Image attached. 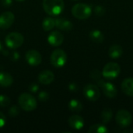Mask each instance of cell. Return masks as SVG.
<instances>
[{
	"label": "cell",
	"mask_w": 133,
	"mask_h": 133,
	"mask_svg": "<svg viewBox=\"0 0 133 133\" xmlns=\"http://www.w3.org/2000/svg\"><path fill=\"white\" fill-rule=\"evenodd\" d=\"M65 8L63 0H43V9L51 16L60 15Z\"/></svg>",
	"instance_id": "6da1fadb"
},
{
	"label": "cell",
	"mask_w": 133,
	"mask_h": 133,
	"mask_svg": "<svg viewBox=\"0 0 133 133\" xmlns=\"http://www.w3.org/2000/svg\"><path fill=\"white\" fill-rule=\"evenodd\" d=\"M18 103L19 108L26 111H32L37 107V101L36 98L28 93L21 94L19 96Z\"/></svg>",
	"instance_id": "7a4b0ae2"
},
{
	"label": "cell",
	"mask_w": 133,
	"mask_h": 133,
	"mask_svg": "<svg viewBox=\"0 0 133 133\" xmlns=\"http://www.w3.org/2000/svg\"><path fill=\"white\" fill-rule=\"evenodd\" d=\"M72 13L74 17L79 19H87L92 13L91 7L85 3H77L72 8Z\"/></svg>",
	"instance_id": "3957f363"
},
{
	"label": "cell",
	"mask_w": 133,
	"mask_h": 133,
	"mask_svg": "<svg viewBox=\"0 0 133 133\" xmlns=\"http://www.w3.org/2000/svg\"><path fill=\"white\" fill-rule=\"evenodd\" d=\"M24 41L23 36L18 32H12L6 35L5 42L8 48L11 49H16L22 46Z\"/></svg>",
	"instance_id": "277c9868"
},
{
	"label": "cell",
	"mask_w": 133,
	"mask_h": 133,
	"mask_svg": "<svg viewBox=\"0 0 133 133\" xmlns=\"http://www.w3.org/2000/svg\"><path fill=\"white\" fill-rule=\"evenodd\" d=\"M67 62V54L62 49L55 50L50 57L51 64L56 68L63 67Z\"/></svg>",
	"instance_id": "5b68a950"
},
{
	"label": "cell",
	"mask_w": 133,
	"mask_h": 133,
	"mask_svg": "<svg viewBox=\"0 0 133 133\" xmlns=\"http://www.w3.org/2000/svg\"><path fill=\"white\" fill-rule=\"evenodd\" d=\"M121 72V67L116 62L107 63L102 71V76L107 79H116Z\"/></svg>",
	"instance_id": "8992f818"
},
{
	"label": "cell",
	"mask_w": 133,
	"mask_h": 133,
	"mask_svg": "<svg viewBox=\"0 0 133 133\" xmlns=\"http://www.w3.org/2000/svg\"><path fill=\"white\" fill-rule=\"evenodd\" d=\"M115 121L121 128H128L132 122V116L131 113L126 110H119L116 114Z\"/></svg>",
	"instance_id": "52a82bcc"
},
{
	"label": "cell",
	"mask_w": 133,
	"mask_h": 133,
	"mask_svg": "<svg viewBox=\"0 0 133 133\" xmlns=\"http://www.w3.org/2000/svg\"><path fill=\"white\" fill-rule=\"evenodd\" d=\"M83 94L90 101H96L101 97V91L98 86L94 84H87L84 87Z\"/></svg>",
	"instance_id": "ba28073f"
},
{
	"label": "cell",
	"mask_w": 133,
	"mask_h": 133,
	"mask_svg": "<svg viewBox=\"0 0 133 133\" xmlns=\"http://www.w3.org/2000/svg\"><path fill=\"white\" fill-rule=\"evenodd\" d=\"M97 85L101 90H102L104 95L108 98H115L117 96L118 91L116 87L111 83L100 79L97 82Z\"/></svg>",
	"instance_id": "9c48e42d"
},
{
	"label": "cell",
	"mask_w": 133,
	"mask_h": 133,
	"mask_svg": "<svg viewBox=\"0 0 133 133\" xmlns=\"http://www.w3.org/2000/svg\"><path fill=\"white\" fill-rule=\"evenodd\" d=\"M25 58L27 63L31 66H37L42 62L41 55L36 50H29L25 55Z\"/></svg>",
	"instance_id": "30bf717a"
},
{
	"label": "cell",
	"mask_w": 133,
	"mask_h": 133,
	"mask_svg": "<svg viewBox=\"0 0 133 133\" xmlns=\"http://www.w3.org/2000/svg\"><path fill=\"white\" fill-rule=\"evenodd\" d=\"M15 16L12 12H4L0 15V29L7 30L14 23Z\"/></svg>",
	"instance_id": "8fae6325"
},
{
	"label": "cell",
	"mask_w": 133,
	"mask_h": 133,
	"mask_svg": "<svg viewBox=\"0 0 133 133\" xmlns=\"http://www.w3.org/2000/svg\"><path fill=\"white\" fill-rule=\"evenodd\" d=\"M64 41V36L59 31H52L48 36V42L53 47L60 46Z\"/></svg>",
	"instance_id": "7c38bea8"
},
{
	"label": "cell",
	"mask_w": 133,
	"mask_h": 133,
	"mask_svg": "<svg viewBox=\"0 0 133 133\" xmlns=\"http://www.w3.org/2000/svg\"><path fill=\"white\" fill-rule=\"evenodd\" d=\"M55 79L54 73L50 70H43L38 75V81L43 85H49Z\"/></svg>",
	"instance_id": "4fadbf2b"
},
{
	"label": "cell",
	"mask_w": 133,
	"mask_h": 133,
	"mask_svg": "<svg viewBox=\"0 0 133 133\" xmlns=\"http://www.w3.org/2000/svg\"><path fill=\"white\" fill-rule=\"evenodd\" d=\"M68 123H69V125L73 129H76V130H79V129H82L84 126V120L83 118L78 115H72L69 120H68Z\"/></svg>",
	"instance_id": "5bb4252c"
},
{
	"label": "cell",
	"mask_w": 133,
	"mask_h": 133,
	"mask_svg": "<svg viewBox=\"0 0 133 133\" xmlns=\"http://www.w3.org/2000/svg\"><path fill=\"white\" fill-rule=\"evenodd\" d=\"M55 19V26L64 31H69L72 30L73 28V24L72 22L65 18H57Z\"/></svg>",
	"instance_id": "9a60e30c"
},
{
	"label": "cell",
	"mask_w": 133,
	"mask_h": 133,
	"mask_svg": "<svg viewBox=\"0 0 133 133\" xmlns=\"http://www.w3.org/2000/svg\"><path fill=\"white\" fill-rule=\"evenodd\" d=\"M121 88L125 94L133 97V78H127L124 79L122 83Z\"/></svg>",
	"instance_id": "2e32d148"
},
{
	"label": "cell",
	"mask_w": 133,
	"mask_h": 133,
	"mask_svg": "<svg viewBox=\"0 0 133 133\" xmlns=\"http://www.w3.org/2000/svg\"><path fill=\"white\" fill-rule=\"evenodd\" d=\"M13 83V78L12 76L5 72H0V86L2 87H10Z\"/></svg>",
	"instance_id": "e0dca14e"
},
{
	"label": "cell",
	"mask_w": 133,
	"mask_h": 133,
	"mask_svg": "<svg viewBox=\"0 0 133 133\" xmlns=\"http://www.w3.org/2000/svg\"><path fill=\"white\" fill-rule=\"evenodd\" d=\"M122 53H123V49L118 44H114L111 46L108 50V55L112 59H117L120 58L122 55Z\"/></svg>",
	"instance_id": "ac0fdd59"
},
{
	"label": "cell",
	"mask_w": 133,
	"mask_h": 133,
	"mask_svg": "<svg viewBox=\"0 0 133 133\" xmlns=\"http://www.w3.org/2000/svg\"><path fill=\"white\" fill-rule=\"evenodd\" d=\"M90 38L95 43H102L104 40V36L101 30H94L90 33Z\"/></svg>",
	"instance_id": "d6986e66"
},
{
	"label": "cell",
	"mask_w": 133,
	"mask_h": 133,
	"mask_svg": "<svg viewBox=\"0 0 133 133\" xmlns=\"http://www.w3.org/2000/svg\"><path fill=\"white\" fill-rule=\"evenodd\" d=\"M55 26V19L52 17H46L42 22V28L44 31H49Z\"/></svg>",
	"instance_id": "ffe728a7"
},
{
	"label": "cell",
	"mask_w": 133,
	"mask_h": 133,
	"mask_svg": "<svg viewBox=\"0 0 133 133\" xmlns=\"http://www.w3.org/2000/svg\"><path fill=\"white\" fill-rule=\"evenodd\" d=\"M69 108L73 112H79L83 110V104L79 101L72 99L69 103Z\"/></svg>",
	"instance_id": "44dd1931"
},
{
	"label": "cell",
	"mask_w": 133,
	"mask_h": 133,
	"mask_svg": "<svg viewBox=\"0 0 133 133\" xmlns=\"http://www.w3.org/2000/svg\"><path fill=\"white\" fill-rule=\"evenodd\" d=\"M108 132L107 127L101 124H95L90 126L88 129L89 133H106Z\"/></svg>",
	"instance_id": "7402d4cb"
},
{
	"label": "cell",
	"mask_w": 133,
	"mask_h": 133,
	"mask_svg": "<svg viewBox=\"0 0 133 133\" xmlns=\"http://www.w3.org/2000/svg\"><path fill=\"white\" fill-rule=\"evenodd\" d=\"M113 116V112L110 108H105L102 111L101 113V121L104 124H107L111 122Z\"/></svg>",
	"instance_id": "603a6c76"
},
{
	"label": "cell",
	"mask_w": 133,
	"mask_h": 133,
	"mask_svg": "<svg viewBox=\"0 0 133 133\" xmlns=\"http://www.w3.org/2000/svg\"><path fill=\"white\" fill-rule=\"evenodd\" d=\"M9 104H10V99L9 98V97H7L6 95L1 94L0 95V107L5 108V107H8Z\"/></svg>",
	"instance_id": "cb8c5ba5"
},
{
	"label": "cell",
	"mask_w": 133,
	"mask_h": 133,
	"mask_svg": "<svg viewBox=\"0 0 133 133\" xmlns=\"http://www.w3.org/2000/svg\"><path fill=\"white\" fill-rule=\"evenodd\" d=\"M94 13L97 16H103L105 14L106 10H105V8L104 7H103L101 5H97V6L94 7Z\"/></svg>",
	"instance_id": "d4e9b609"
},
{
	"label": "cell",
	"mask_w": 133,
	"mask_h": 133,
	"mask_svg": "<svg viewBox=\"0 0 133 133\" xmlns=\"http://www.w3.org/2000/svg\"><path fill=\"white\" fill-rule=\"evenodd\" d=\"M101 75H102V72H100V71L97 70V69L92 70L91 72H90V74L91 79H94V81H97V82H98L100 80Z\"/></svg>",
	"instance_id": "484cf974"
},
{
	"label": "cell",
	"mask_w": 133,
	"mask_h": 133,
	"mask_svg": "<svg viewBox=\"0 0 133 133\" xmlns=\"http://www.w3.org/2000/svg\"><path fill=\"white\" fill-rule=\"evenodd\" d=\"M19 112H20L19 108L17 106H12V107H11L9 109V115L11 117H16V116H17L19 114Z\"/></svg>",
	"instance_id": "4316f807"
},
{
	"label": "cell",
	"mask_w": 133,
	"mask_h": 133,
	"mask_svg": "<svg viewBox=\"0 0 133 133\" xmlns=\"http://www.w3.org/2000/svg\"><path fill=\"white\" fill-rule=\"evenodd\" d=\"M38 98L41 101H46L48 98H49V95L48 93L42 91L38 94Z\"/></svg>",
	"instance_id": "83f0119b"
},
{
	"label": "cell",
	"mask_w": 133,
	"mask_h": 133,
	"mask_svg": "<svg viewBox=\"0 0 133 133\" xmlns=\"http://www.w3.org/2000/svg\"><path fill=\"white\" fill-rule=\"evenodd\" d=\"M6 124V117L2 112H0V128H2Z\"/></svg>",
	"instance_id": "f1b7e54d"
},
{
	"label": "cell",
	"mask_w": 133,
	"mask_h": 133,
	"mask_svg": "<svg viewBox=\"0 0 133 133\" xmlns=\"http://www.w3.org/2000/svg\"><path fill=\"white\" fill-rule=\"evenodd\" d=\"M0 2H1L2 5L5 7H9L12 4V0H0Z\"/></svg>",
	"instance_id": "f546056e"
},
{
	"label": "cell",
	"mask_w": 133,
	"mask_h": 133,
	"mask_svg": "<svg viewBox=\"0 0 133 133\" xmlns=\"http://www.w3.org/2000/svg\"><path fill=\"white\" fill-rule=\"evenodd\" d=\"M29 89H30V90L31 92L36 93V92L38 90V89H39V87H38L37 84H35V83H32V84L30 86Z\"/></svg>",
	"instance_id": "4dcf8cb0"
},
{
	"label": "cell",
	"mask_w": 133,
	"mask_h": 133,
	"mask_svg": "<svg viewBox=\"0 0 133 133\" xmlns=\"http://www.w3.org/2000/svg\"><path fill=\"white\" fill-rule=\"evenodd\" d=\"M69 90H71V91H76L77 90V89H78V87H77V85L76 84V83H71L70 85H69Z\"/></svg>",
	"instance_id": "1f68e13d"
},
{
	"label": "cell",
	"mask_w": 133,
	"mask_h": 133,
	"mask_svg": "<svg viewBox=\"0 0 133 133\" xmlns=\"http://www.w3.org/2000/svg\"><path fill=\"white\" fill-rule=\"evenodd\" d=\"M15 1H16V2H23V1H24V0H15Z\"/></svg>",
	"instance_id": "d6a6232c"
},
{
	"label": "cell",
	"mask_w": 133,
	"mask_h": 133,
	"mask_svg": "<svg viewBox=\"0 0 133 133\" xmlns=\"http://www.w3.org/2000/svg\"><path fill=\"white\" fill-rule=\"evenodd\" d=\"M2 50V43H1V41H0V51Z\"/></svg>",
	"instance_id": "836d02e7"
},
{
	"label": "cell",
	"mask_w": 133,
	"mask_h": 133,
	"mask_svg": "<svg viewBox=\"0 0 133 133\" xmlns=\"http://www.w3.org/2000/svg\"><path fill=\"white\" fill-rule=\"evenodd\" d=\"M73 1H78V0H73Z\"/></svg>",
	"instance_id": "e575fe53"
}]
</instances>
